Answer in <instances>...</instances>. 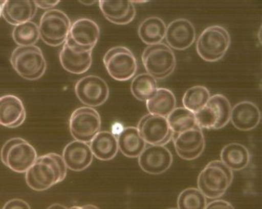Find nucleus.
Here are the masks:
<instances>
[{
	"mask_svg": "<svg viewBox=\"0 0 262 209\" xmlns=\"http://www.w3.org/2000/svg\"><path fill=\"white\" fill-rule=\"evenodd\" d=\"M68 168L62 156L49 153L39 156L26 172V181L35 191H47L66 178Z\"/></svg>",
	"mask_w": 262,
	"mask_h": 209,
	"instance_id": "obj_1",
	"label": "nucleus"
},
{
	"mask_svg": "<svg viewBox=\"0 0 262 209\" xmlns=\"http://www.w3.org/2000/svg\"><path fill=\"white\" fill-rule=\"evenodd\" d=\"M233 178V171L221 160H213L199 175L198 189L207 199H218L227 191Z\"/></svg>",
	"mask_w": 262,
	"mask_h": 209,
	"instance_id": "obj_2",
	"label": "nucleus"
},
{
	"mask_svg": "<svg viewBox=\"0 0 262 209\" xmlns=\"http://www.w3.org/2000/svg\"><path fill=\"white\" fill-rule=\"evenodd\" d=\"M230 35L221 25H211L201 33L196 40V51L206 62H215L225 57L230 46Z\"/></svg>",
	"mask_w": 262,
	"mask_h": 209,
	"instance_id": "obj_3",
	"label": "nucleus"
},
{
	"mask_svg": "<svg viewBox=\"0 0 262 209\" xmlns=\"http://www.w3.org/2000/svg\"><path fill=\"white\" fill-rule=\"evenodd\" d=\"M16 73L27 80H37L45 74L47 63L45 56L37 46L17 47L10 58Z\"/></svg>",
	"mask_w": 262,
	"mask_h": 209,
	"instance_id": "obj_4",
	"label": "nucleus"
},
{
	"mask_svg": "<svg viewBox=\"0 0 262 209\" xmlns=\"http://www.w3.org/2000/svg\"><path fill=\"white\" fill-rule=\"evenodd\" d=\"M37 158L35 148L20 138L8 140L1 150L3 164L11 170L18 173L27 172Z\"/></svg>",
	"mask_w": 262,
	"mask_h": 209,
	"instance_id": "obj_5",
	"label": "nucleus"
},
{
	"mask_svg": "<svg viewBox=\"0 0 262 209\" xmlns=\"http://www.w3.org/2000/svg\"><path fill=\"white\" fill-rule=\"evenodd\" d=\"M142 62L147 74L156 80H164L174 72L176 55L165 43L147 46L142 55Z\"/></svg>",
	"mask_w": 262,
	"mask_h": 209,
	"instance_id": "obj_6",
	"label": "nucleus"
},
{
	"mask_svg": "<svg viewBox=\"0 0 262 209\" xmlns=\"http://www.w3.org/2000/svg\"><path fill=\"white\" fill-rule=\"evenodd\" d=\"M71 27V20L68 15L58 9H51L41 17L39 35L48 45L57 47L67 41Z\"/></svg>",
	"mask_w": 262,
	"mask_h": 209,
	"instance_id": "obj_7",
	"label": "nucleus"
},
{
	"mask_svg": "<svg viewBox=\"0 0 262 209\" xmlns=\"http://www.w3.org/2000/svg\"><path fill=\"white\" fill-rule=\"evenodd\" d=\"M103 63L109 75L117 81L130 80L137 72V61L135 55L124 46L112 47L106 51Z\"/></svg>",
	"mask_w": 262,
	"mask_h": 209,
	"instance_id": "obj_8",
	"label": "nucleus"
},
{
	"mask_svg": "<svg viewBox=\"0 0 262 209\" xmlns=\"http://www.w3.org/2000/svg\"><path fill=\"white\" fill-rule=\"evenodd\" d=\"M69 127L76 141L88 143L100 132V115L91 107H80L71 115Z\"/></svg>",
	"mask_w": 262,
	"mask_h": 209,
	"instance_id": "obj_9",
	"label": "nucleus"
},
{
	"mask_svg": "<svg viewBox=\"0 0 262 209\" xmlns=\"http://www.w3.org/2000/svg\"><path fill=\"white\" fill-rule=\"evenodd\" d=\"M100 36V28L91 19L80 18L72 24L66 43L72 49L92 51Z\"/></svg>",
	"mask_w": 262,
	"mask_h": 209,
	"instance_id": "obj_10",
	"label": "nucleus"
},
{
	"mask_svg": "<svg viewBox=\"0 0 262 209\" xmlns=\"http://www.w3.org/2000/svg\"><path fill=\"white\" fill-rule=\"evenodd\" d=\"M75 92L83 104L91 108L100 107L109 97L108 85L96 75L85 76L78 80Z\"/></svg>",
	"mask_w": 262,
	"mask_h": 209,
	"instance_id": "obj_11",
	"label": "nucleus"
},
{
	"mask_svg": "<svg viewBox=\"0 0 262 209\" xmlns=\"http://www.w3.org/2000/svg\"><path fill=\"white\" fill-rule=\"evenodd\" d=\"M137 128L144 142L151 146H165L173 137L167 119L159 115H144L139 122Z\"/></svg>",
	"mask_w": 262,
	"mask_h": 209,
	"instance_id": "obj_12",
	"label": "nucleus"
},
{
	"mask_svg": "<svg viewBox=\"0 0 262 209\" xmlns=\"http://www.w3.org/2000/svg\"><path fill=\"white\" fill-rule=\"evenodd\" d=\"M176 153L180 158L185 160H193L199 158L204 151L206 142L203 129L195 127L182 134H173Z\"/></svg>",
	"mask_w": 262,
	"mask_h": 209,
	"instance_id": "obj_13",
	"label": "nucleus"
},
{
	"mask_svg": "<svg viewBox=\"0 0 262 209\" xmlns=\"http://www.w3.org/2000/svg\"><path fill=\"white\" fill-rule=\"evenodd\" d=\"M173 156L165 146H150L139 156V165L148 174L159 175L171 167Z\"/></svg>",
	"mask_w": 262,
	"mask_h": 209,
	"instance_id": "obj_14",
	"label": "nucleus"
},
{
	"mask_svg": "<svg viewBox=\"0 0 262 209\" xmlns=\"http://www.w3.org/2000/svg\"><path fill=\"white\" fill-rule=\"evenodd\" d=\"M165 39L169 47L179 51L186 50L195 42L196 30L187 19H176L166 27Z\"/></svg>",
	"mask_w": 262,
	"mask_h": 209,
	"instance_id": "obj_15",
	"label": "nucleus"
},
{
	"mask_svg": "<svg viewBox=\"0 0 262 209\" xmlns=\"http://www.w3.org/2000/svg\"><path fill=\"white\" fill-rule=\"evenodd\" d=\"M62 159L70 170L81 172L91 165L94 155L90 145L75 140L64 148Z\"/></svg>",
	"mask_w": 262,
	"mask_h": 209,
	"instance_id": "obj_16",
	"label": "nucleus"
},
{
	"mask_svg": "<svg viewBox=\"0 0 262 209\" xmlns=\"http://www.w3.org/2000/svg\"><path fill=\"white\" fill-rule=\"evenodd\" d=\"M27 117L23 100L13 95L0 97V125L15 128L24 123Z\"/></svg>",
	"mask_w": 262,
	"mask_h": 209,
	"instance_id": "obj_17",
	"label": "nucleus"
},
{
	"mask_svg": "<svg viewBox=\"0 0 262 209\" xmlns=\"http://www.w3.org/2000/svg\"><path fill=\"white\" fill-rule=\"evenodd\" d=\"M230 121L240 131H251L260 123V110L255 103L241 101L232 108Z\"/></svg>",
	"mask_w": 262,
	"mask_h": 209,
	"instance_id": "obj_18",
	"label": "nucleus"
},
{
	"mask_svg": "<svg viewBox=\"0 0 262 209\" xmlns=\"http://www.w3.org/2000/svg\"><path fill=\"white\" fill-rule=\"evenodd\" d=\"M59 59L67 71L75 74H84L92 65V51H76L65 43L60 51Z\"/></svg>",
	"mask_w": 262,
	"mask_h": 209,
	"instance_id": "obj_19",
	"label": "nucleus"
},
{
	"mask_svg": "<svg viewBox=\"0 0 262 209\" xmlns=\"http://www.w3.org/2000/svg\"><path fill=\"white\" fill-rule=\"evenodd\" d=\"M36 11L35 1H5L2 15L7 22L16 27L31 21Z\"/></svg>",
	"mask_w": 262,
	"mask_h": 209,
	"instance_id": "obj_20",
	"label": "nucleus"
},
{
	"mask_svg": "<svg viewBox=\"0 0 262 209\" xmlns=\"http://www.w3.org/2000/svg\"><path fill=\"white\" fill-rule=\"evenodd\" d=\"M98 4L103 16L116 25H127L133 21L136 15L133 2L100 1Z\"/></svg>",
	"mask_w": 262,
	"mask_h": 209,
	"instance_id": "obj_21",
	"label": "nucleus"
},
{
	"mask_svg": "<svg viewBox=\"0 0 262 209\" xmlns=\"http://www.w3.org/2000/svg\"><path fill=\"white\" fill-rule=\"evenodd\" d=\"M119 150L128 158H139L146 148V142L137 127H125L117 137Z\"/></svg>",
	"mask_w": 262,
	"mask_h": 209,
	"instance_id": "obj_22",
	"label": "nucleus"
},
{
	"mask_svg": "<svg viewBox=\"0 0 262 209\" xmlns=\"http://www.w3.org/2000/svg\"><path fill=\"white\" fill-rule=\"evenodd\" d=\"M221 161L232 171L244 170L249 165L251 155L248 148L240 143H229L221 152Z\"/></svg>",
	"mask_w": 262,
	"mask_h": 209,
	"instance_id": "obj_23",
	"label": "nucleus"
},
{
	"mask_svg": "<svg viewBox=\"0 0 262 209\" xmlns=\"http://www.w3.org/2000/svg\"><path fill=\"white\" fill-rule=\"evenodd\" d=\"M93 155L102 161H108L116 157L118 153L117 138L111 132H99L90 142Z\"/></svg>",
	"mask_w": 262,
	"mask_h": 209,
	"instance_id": "obj_24",
	"label": "nucleus"
},
{
	"mask_svg": "<svg viewBox=\"0 0 262 209\" xmlns=\"http://www.w3.org/2000/svg\"><path fill=\"white\" fill-rule=\"evenodd\" d=\"M166 23L162 18L150 17L143 20L138 29L139 38L147 45L161 43L166 37Z\"/></svg>",
	"mask_w": 262,
	"mask_h": 209,
	"instance_id": "obj_25",
	"label": "nucleus"
},
{
	"mask_svg": "<svg viewBox=\"0 0 262 209\" xmlns=\"http://www.w3.org/2000/svg\"><path fill=\"white\" fill-rule=\"evenodd\" d=\"M147 109L151 115L167 117L176 108L174 93L167 88H158L155 94L146 101Z\"/></svg>",
	"mask_w": 262,
	"mask_h": 209,
	"instance_id": "obj_26",
	"label": "nucleus"
},
{
	"mask_svg": "<svg viewBox=\"0 0 262 209\" xmlns=\"http://www.w3.org/2000/svg\"><path fill=\"white\" fill-rule=\"evenodd\" d=\"M168 124L173 134H182L195 127L196 124L194 113L184 107H178L166 117Z\"/></svg>",
	"mask_w": 262,
	"mask_h": 209,
	"instance_id": "obj_27",
	"label": "nucleus"
},
{
	"mask_svg": "<svg viewBox=\"0 0 262 209\" xmlns=\"http://www.w3.org/2000/svg\"><path fill=\"white\" fill-rule=\"evenodd\" d=\"M158 89L157 80L147 73L138 74L131 83V93L140 101L149 100Z\"/></svg>",
	"mask_w": 262,
	"mask_h": 209,
	"instance_id": "obj_28",
	"label": "nucleus"
},
{
	"mask_svg": "<svg viewBox=\"0 0 262 209\" xmlns=\"http://www.w3.org/2000/svg\"><path fill=\"white\" fill-rule=\"evenodd\" d=\"M211 96L210 91L206 87L196 85L185 92L183 96V104L184 108L195 114L207 106Z\"/></svg>",
	"mask_w": 262,
	"mask_h": 209,
	"instance_id": "obj_29",
	"label": "nucleus"
},
{
	"mask_svg": "<svg viewBox=\"0 0 262 209\" xmlns=\"http://www.w3.org/2000/svg\"><path fill=\"white\" fill-rule=\"evenodd\" d=\"M39 37V27L33 21L16 25L12 31V39L19 47L35 45Z\"/></svg>",
	"mask_w": 262,
	"mask_h": 209,
	"instance_id": "obj_30",
	"label": "nucleus"
},
{
	"mask_svg": "<svg viewBox=\"0 0 262 209\" xmlns=\"http://www.w3.org/2000/svg\"><path fill=\"white\" fill-rule=\"evenodd\" d=\"M207 198L196 188H187L179 195L178 209H205Z\"/></svg>",
	"mask_w": 262,
	"mask_h": 209,
	"instance_id": "obj_31",
	"label": "nucleus"
},
{
	"mask_svg": "<svg viewBox=\"0 0 262 209\" xmlns=\"http://www.w3.org/2000/svg\"><path fill=\"white\" fill-rule=\"evenodd\" d=\"M207 104L214 108L216 111L219 118L218 129L227 125L228 123L230 121L232 107L226 96L221 94L214 95L209 99Z\"/></svg>",
	"mask_w": 262,
	"mask_h": 209,
	"instance_id": "obj_32",
	"label": "nucleus"
},
{
	"mask_svg": "<svg viewBox=\"0 0 262 209\" xmlns=\"http://www.w3.org/2000/svg\"><path fill=\"white\" fill-rule=\"evenodd\" d=\"M194 115L196 124L202 129H218L219 118L216 111L212 107L207 104Z\"/></svg>",
	"mask_w": 262,
	"mask_h": 209,
	"instance_id": "obj_33",
	"label": "nucleus"
},
{
	"mask_svg": "<svg viewBox=\"0 0 262 209\" xmlns=\"http://www.w3.org/2000/svg\"><path fill=\"white\" fill-rule=\"evenodd\" d=\"M3 209H31V207L28 203L23 199H13L8 201Z\"/></svg>",
	"mask_w": 262,
	"mask_h": 209,
	"instance_id": "obj_34",
	"label": "nucleus"
},
{
	"mask_svg": "<svg viewBox=\"0 0 262 209\" xmlns=\"http://www.w3.org/2000/svg\"><path fill=\"white\" fill-rule=\"evenodd\" d=\"M205 209H234V207H233L231 203H229L227 201L215 199L207 204V207Z\"/></svg>",
	"mask_w": 262,
	"mask_h": 209,
	"instance_id": "obj_35",
	"label": "nucleus"
},
{
	"mask_svg": "<svg viewBox=\"0 0 262 209\" xmlns=\"http://www.w3.org/2000/svg\"><path fill=\"white\" fill-rule=\"evenodd\" d=\"M37 8H40L43 9H53V7L57 6L59 4V1H53V2H47V1H35Z\"/></svg>",
	"mask_w": 262,
	"mask_h": 209,
	"instance_id": "obj_36",
	"label": "nucleus"
},
{
	"mask_svg": "<svg viewBox=\"0 0 262 209\" xmlns=\"http://www.w3.org/2000/svg\"><path fill=\"white\" fill-rule=\"evenodd\" d=\"M68 209H100L99 207H97L95 205L93 204H85L84 206H81V207H79V206H74V207H71V208Z\"/></svg>",
	"mask_w": 262,
	"mask_h": 209,
	"instance_id": "obj_37",
	"label": "nucleus"
},
{
	"mask_svg": "<svg viewBox=\"0 0 262 209\" xmlns=\"http://www.w3.org/2000/svg\"><path fill=\"white\" fill-rule=\"evenodd\" d=\"M47 209H68V207H65L64 205L61 204V203H53V204L50 205Z\"/></svg>",
	"mask_w": 262,
	"mask_h": 209,
	"instance_id": "obj_38",
	"label": "nucleus"
},
{
	"mask_svg": "<svg viewBox=\"0 0 262 209\" xmlns=\"http://www.w3.org/2000/svg\"><path fill=\"white\" fill-rule=\"evenodd\" d=\"M4 2H5V1H0V17H1V15H2V9H3V6H4Z\"/></svg>",
	"mask_w": 262,
	"mask_h": 209,
	"instance_id": "obj_39",
	"label": "nucleus"
},
{
	"mask_svg": "<svg viewBox=\"0 0 262 209\" xmlns=\"http://www.w3.org/2000/svg\"><path fill=\"white\" fill-rule=\"evenodd\" d=\"M81 4H83V5H94V4H95V2H91V3L81 2Z\"/></svg>",
	"mask_w": 262,
	"mask_h": 209,
	"instance_id": "obj_40",
	"label": "nucleus"
},
{
	"mask_svg": "<svg viewBox=\"0 0 262 209\" xmlns=\"http://www.w3.org/2000/svg\"><path fill=\"white\" fill-rule=\"evenodd\" d=\"M167 209H177V208H167Z\"/></svg>",
	"mask_w": 262,
	"mask_h": 209,
	"instance_id": "obj_41",
	"label": "nucleus"
}]
</instances>
